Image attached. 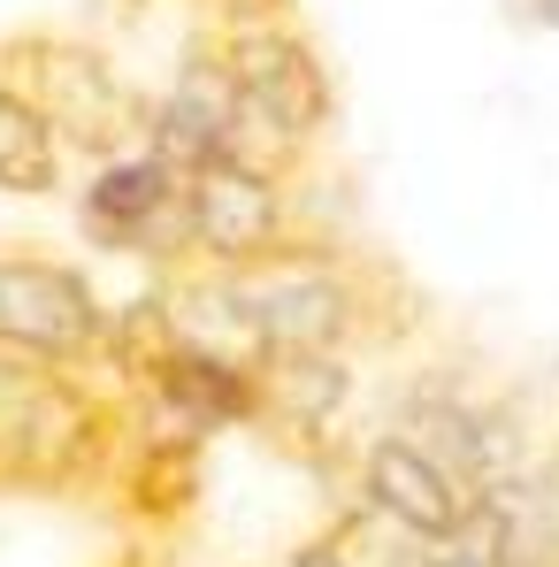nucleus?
Masks as SVG:
<instances>
[{
	"label": "nucleus",
	"instance_id": "11",
	"mask_svg": "<svg viewBox=\"0 0 559 567\" xmlns=\"http://www.w3.org/2000/svg\"><path fill=\"white\" fill-rule=\"evenodd\" d=\"M131 406H146V414H162V422H177L191 437H222V430H261V391H253V369L246 361H230V353H207V346H191L177 338L138 391H123Z\"/></svg>",
	"mask_w": 559,
	"mask_h": 567
},
{
	"label": "nucleus",
	"instance_id": "19",
	"mask_svg": "<svg viewBox=\"0 0 559 567\" xmlns=\"http://www.w3.org/2000/svg\"><path fill=\"white\" fill-rule=\"evenodd\" d=\"M123 567H131V560H123Z\"/></svg>",
	"mask_w": 559,
	"mask_h": 567
},
{
	"label": "nucleus",
	"instance_id": "14",
	"mask_svg": "<svg viewBox=\"0 0 559 567\" xmlns=\"http://www.w3.org/2000/svg\"><path fill=\"white\" fill-rule=\"evenodd\" d=\"M215 8V31H230V23H283L291 16V0H207Z\"/></svg>",
	"mask_w": 559,
	"mask_h": 567
},
{
	"label": "nucleus",
	"instance_id": "7",
	"mask_svg": "<svg viewBox=\"0 0 559 567\" xmlns=\"http://www.w3.org/2000/svg\"><path fill=\"white\" fill-rule=\"evenodd\" d=\"M185 215H191V261L199 269H246L261 254H277L291 238H307L291 185L238 169V162H207L185 177Z\"/></svg>",
	"mask_w": 559,
	"mask_h": 567
},
{
	"label": "nucleus",
	"instance_id": "18",
	"mask_svg": "<svg viewBox=\"0 0 559 567\" xmlns=\"http://www.w3.org/2000/svg\"><path fill=\"white\" fill-rule=\"evenodd\" d=\"M521 567H559V553H545V560H521Z\"/></svg>",
	"mask_w": 559,
	"mask_h": 567
},
{
	"label": "nucleus",
	"instance_id": "5",
	"mask_svg": "<svg viewBox=\"0 0 559 567\" xmlns=\"http://www.w3.org/2000/svg\"><path fill=\"white\" fill-rule=\"evenodd\" d=\"M215 47H222V70H230L238 100L261 123H277L283 138L314 146L338 123V85H330L314 39L291 16L283 23H230V31H215Z\"/></svg>",
	"mask_w": 559,
	"mask_h": 567
},
{
	"label": "nucleus",
	"instance_id": "4",
	"mask_svg": "<svg viewBox=\"0 0 559 567\" xmlns=\"http://www.w3.org/2000/svg\"><path fill=\"white\" fill-rule=\"evenodd\" d=\"M107 299L77 261L54 254H0V346H23L62 369H100Z\"/></svg>",
	"mask_w": 559,
	"mask_h": 567
},
{
	"label": "nucleus",
	"instance_id": "3",
	"mask_svg": "<svg viewBox=\"0 0 559 567\" xmlns=\"http://www.w3.org/2000/svg\"><path fill=\"white\" fill-rule=\"evenodd\" d=\"M77 230L93 254H123V261H154L162 277H185L191 261V215H185V177L169 162H154L146 146L138 154H115L93 162V177L77 192Z\"/></svg>",
	"mask_w": 559,
	"mask_h": 567
},
{
	"label": "nucleus",
	"instance_id": "12",
	"mask_svg": "<svg viewBox=\"0 0 559 567\" xmlns=\"http://www.w3.org/2000/svg\"><path fill=\"white\" fill-rule=\"evenodd\" d=\"M253 391H261V430L291 445H322L330 422L353 406V353H253Z\"/></svg>",
	"mask_w": 559,
	"mask_h": 567
},
{
	"label": "nucleus",
	"instance_id": "15",
	"mask_svg": "<svg viewBox=\"0 0 559 567\" xmlns=\"http://www.w3.org/2000/svg\"><path fill=\"white\" fill-rule=\"evenodd\" d=\"M283 567H353V560H345V553H338V537L322 529V537H307V545H299Z\"/></svg>",
	"mask_w": 559,
	"mask_h": 567
},
{
	"label": "nucleus",
	"instance_id": "13",
	"mask_svg": "<svg viewBox=\"0 0 559 567\" xmlns=\"http://www.w3.org/2000/svg\"><path fill=\"white\" fill-rule=\"evenodd\" d=\"M70 177V154L62 138L46 131V115L0 78V192L8 199H54Z\"/></svg>",
	"mask_w": 559,
	"mask_h": 567
},
{
	"label": "nucleus",
	"instance_id": "2",
	"mask_svg": "<svg viewBox=\"0 0 559 567\" xmlns=\"http://www.w3.org/2000/svg\"><path fill=\"white\" fill-rule=\"evenodd\" d=\"M0 78L46 115V131L62 138V154L115 162V154H138L146 146V107L154 100L138 93L115 70V54H100L93 39L15 31V39H0Z\"/></svg>",
	"mask_w": 559,
	"mask_h": 567
},
{
	"label": "nucleus",
	"instance_id": "6",
	"mask_svg": "<svg viewBox=\"0 0 559 567\" xmlns=\"http://www.w3.org/2000/svg\"><path fill=\"white\" fill-rule=\"evenodd\" d=\"M391 430L406 445H422L445 475H460L467 491H483V483L521 468V422H514V406H490V399H475L453 377H414L398 391V406H391Z\"/></svg>",
	"mask_w": 559,
	"mask_h": 567
},
{
	"label": "nucleus",
	"instance_id": "9",
	"mask_svg": "<svg viewBox=\"0 0 559 567\" xmlns=\"http://www.w3.org/2000/svg\"><path fill=\"white\" fill-rule=\"evenodd\" d=\"M238 123H246V100H238L230 70H222V47L215 39H191L177 78H169V93L146 107V154L169 162L177 177H191L207 162H230Z\"/></svg>",
	"mask_w": 559,
	"mask_h": 567
},
{
	"label": "nucleus",
	"instance_id": "17",
	"mask_svg": "<svg viewBox=\"0 0 559 567\" xmlns=\"http://www.w3.org/2000/svg\"><path fill=\"white\" fill-rule=\"evenodd\" d=\"M391 567H429V545H406V553H398Z\"/></svg>",
	"mask_w": 559,
	"mask_h": 567
},
{
	"label": "nucleus",
	"instance_id": "8",
	"mask_svg": "<svg viewBox=\"0 0 559 567\" xmlns=\"http://www.w3.org/2000/svg\"><path fill=\"white\" fill-rule=\"evenodd\" d=\"M199 491H207V437H191V430L123 399V453L107 468L115 514L138 522V529H177L199 506Z\"/></svg>",
	"mask_w": 559,
	"mask_h": 567
},
{
	"label": "nucleus",
	"instance_id": "16",
	"mask_svg": "<svg viewBox=\"0 0 559 567\" xmlns=\"http://www.w3.org/2000/svg\"><path fill=\"white\" fill-rule=\"evenodd\" d=\"M514 8V23H529V31H559V0H506Z\"/></svg>",
	"mask_w": 559,
	"mask_h": 567
},
{
	"label": "nucleus",
	"instance_id": "10",
	"mask_svg": "<svg viewBox=\"0 0 559 567\" xmlns=\"http://www.w3.org/2000/svg\"><path fill=\"white\" fill-rule=\"evenodd\" d=\"M353 491H361L369 514H383L391 529H406L414 545H453L467 522V498H475L460 475H445L422 445H406L398 430H375L369 445H361Z\"/></svg>",
	"mask_w": 559,
	"mask_h": 567
},
{
	"label": "nucleus",
	"instance_id": "1",
	"mask_svg": "<svg viewBox=\"0 0 559 567\" xmlns=\"http://www.w3.org/2000/svg\"><path fill=\"white\" fill-rule=\"evenodd\" d=\"M123 453V391L93 369L0 346V491L15 498H93Z\"/></svg>",
	"mask_w": 559,
	"mask_h": 567
}]
</instances>
